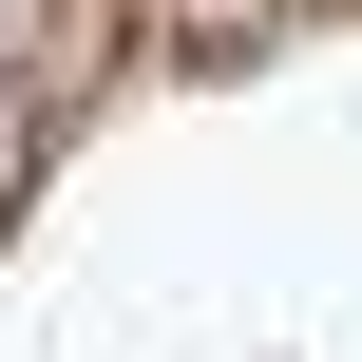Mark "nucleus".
<instances>
[{"mask_svg": "<svg viewBox=\"0 0 362 362\" xmlns=\"http://www.w3.org/2000/svg\"><path fill=\"white\" fill-rule=\"evenodd\" d=\"M172 38H267V0H153Z\"/></svg>", "mask_w": 362, "mask_h": 362, "instance_id": "nucleus-1", "label": "nucleus"}]
</instances>
